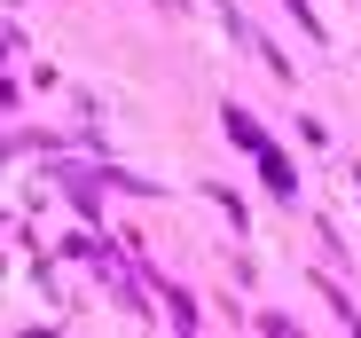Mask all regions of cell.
Wrapping results in <instances>:
<instances>
[{
	"label": "cell",
	"mask_w": 361,
	"mask_h": 338,
	"mask_svg": "<svg viewBox=\"0 0 361 338\" xmlns=\"http://www.w3.org/2000/svg\"><path fill=\"white\" fill-rule=\"evenodd\" d=\"M228 134H235V142H244V150H252V157H259V150H267V134H259V126H252V110H228Z\"/></svg>",
	"instance_id": "2"
},
{
	"label": "cell",
	"mask_w": 361,
	"mask_h": 338,
	"mask_svg": "<svg viewBox=\"0 0 361 338\" xmlns=\"http://www.w3.org/2000/svg\"><path fill=\"white\" fill-rule=\"evenodd\" d=\"M259 174H267V189H275V197H298V174H290V157H283L275 142L259 150Z\"/></svg>",
	"instance_id": "1"
}]
</instances>
